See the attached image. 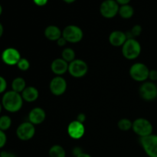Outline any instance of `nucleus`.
<instances>
[{
    "instance_id": "obj_11",
    "label": "nucleus",
    "mask_w": 157,
    "mask_h": 157,
    "mask_svg": "<svg viewBox=\"0 0 157 157\" xmlns=\"http://www.w3.org/2000/svg\"><path fill=\"white\" fill-rule=\"evenodd\" d=\"M2 59L3 62L8 65H15L18 64L21 59L19 52L13 48H9L4 50L2 54Z\"/></svg>"
},
{
    "instance_id": "obj_7",
    "label": "nucleus",
    "mask_w": 157,
    "mask_h": 157,
    "mask_svg": "<svg viewBox=\"0 0 157 157\" xmlns=\"http://www.w3.org/2000/svg\"><path fill=\"white\" fill-rule=\"evenodd\" d=\"M87 63L81 59H75L68 65L69 73L75 78H82L87 74Z\"/></svg>"
},
{
    "instance_id": "obj_28",
    "label": "nucleus",
    "mask_w": 157,
    "mask_h": 157,
    "mask_svg": "<svg viewBox=\"0 0 157 157\" xmlns=\"http://www.w3.org/2000/svg\"><path fill=\"white\" fill-rule=\"evenodd\" d=\"M7 87V82L6 79L0 76V94L3 93Z\"/></svg>"
},
{
    "instance_id": "obj_22",
    "label": "nucleus",
    "mask_w": 157,
    "mask_h": 157,
    "mask_svg": "<svg viewBox=\"0 0 157 157\" xmlns=\"http://www.w3.org/2000/svg\"><path fill=\"white\" fill-rule=\"evenodd\" d=\"M62 58L65 61L68 62H71L75 60V52L73 49L67 48L63 50L62 52Z\"/></svg>"
},
{
    "instance_id": "obj_18",
    "label": "nucleus",
    "mask_w": 157,
    "mask_h": 157,
    "mask_svg": "<svg viewBox=\"0 0 157 157\" xmlns=\"http://www.w3.org/2000/svg\"><path fill=\"white\" fill-rule=\"evenodd\" d=\"M44 35L50 41H58L61 37V32L55 25H49L44 30Z\"/></svg>"
},
{
    "instance_id": "obj_38",
    "label": "nucleus",
    "mask_w": 157,
    "mask_h": 157,
    "mask_svg": "<svg viewBox=\"0 0 157 157\" xmlns=\"http://www.w3.org/2000/svg\"><path fill=\"white\" fill-rule=\"evenodd\" d=\"M63 1H64L65 2H67V3H72V2H74L75 0H63Z\"/></svg>"
},
{
    "instance_id": "obj_20",
    "label": "nucleus",
    "mask_w": 157,
    "mask_h": 157,
    "mask_svg": "<svg viewBox=\"0 0 157 157\" xmlns=\"http://www.w3.org/2000/svg\"><path fill=\"white\" fill-rule=\"evenodd\" d=\"M118 13L123 18L127 19V18H130L133 16L134 10H133V8L130 5H124V6H121L120 7Z\"/></svg>"
},
{
    "instance_id": "obj_19",
    "label": "nucleus",
    "mask_w": 157,
    "mask_h": 157,
    "mask_svg": "<svg viewBox=\"0 0 157 157\" xmlns=\"http://www.w3.org/2000/svg\"><path fill=\"white\" fill-rule=\"evenodd\" d=\"M26 83L22 78H16L12 83V90L17 93H21L25 89Z\"/></svg>"
},
{
    "instance_id": "obj_12",
    "label": "nucleus",
    "mask_w": 157,
    "mask_h": 157,
    "mask_svg": "<svg viewBox=\"0 0 157 157\" xmlns=\"http://www.w3.org/2000/svg\"><path fill=\"white\" fill-rule=\"evenodd\" d=\"M67 89V82L61 76H57L52 80L50 83V90L56 96L62 95Z\"/></svg>"
},
{
    "instance_id": "obj_32",
    "label": "nucleus",
    "mask_w": 157,
    "mask_h": 157,
    "mask_svg": "<svg viewBox=\"0 0 157 157\" xmlns=\"http://www.w3.org/2000/svg\"><path fill=\"white\" fill-rule=\"evenodd\" d=\"M66 42H67V41H66L65 38H64V37H61V38L57 41V43H58V44L60 47H63V46L65 45Z\"/></svg>"
},
{
    "instance_id": "obj_30",
    "label": "nucleus",
    "mask_w": 157,
    "mask_h": 157,
    "mask_svg": "<svg viewBox=\"0 0 157 157\" xmlns=\"http://www.w3.org/2000/svg\"><path fill=\"white\" fill-rule=\"evenodd\" d=\"M82 153V150H81L80 147H75V148L73 149V150H72V153H73L76 157Z\"/></svg>"
},
{
    "instance_id": "obj_4",
    "label": "nucleus",
    "mask_w": 157,
    "mask_h": 157,
    "mask_svg": "<svg viewBox=\"0 0 157 157\" xmlns=\"http://www.w3.org/2000/svg\"><path fill=\"white\" fill-rule=\"evenodd\" d=\"M150 70L146 64L143 63H136L130 69V75L134 81L142 82L149 78Z\"/></svg>"
},
{
    "instance_id": "obj_37",
    "label": "nucleus",
    "mask_w": 157,
    "mask_h": 157,
    "mask_svg": "<svg viewBox=\"0 0 157 157\" xmlns=\"http://www.w3.org/2000/svg\"><path fill=\"white\" fill-rule=\"evenodd\" d=\"M3 31H4V29H3V26H2V25L0 23V38H1L2 35Z\"/></svg>"
},
{
    "instance_id": "obj_8",
    "label": "nucleus",
    "mask_w": 157,
    "mask_h": 157,
    "mask_svg": "<svg viewBox=\"0 0 157 157\" xmlns=\"http://www.w3.org/2000/svg\"><path fill=\"white\" fill-rule=\"evenodd\" d=\"M119 6L116 0H105L100 7L101 14L107 18H112L119 12Z\"/></svg>"
},
{
    "instance_id": "obj_24",
    "label": "nucleus",
    "mask_w": 157,
    "mask_h": 157,
    "mask_svg": "<svg viewBox=\"0 0 157 157\" xmlns=\"http://www.w3.org/2000/svg\"><path fill=\"white\" fill-rule=\"evenodd\" d=\"M132 127H133V123L130 120L126 119V118L120 120L118 122V127L120 130H123V131H127L131 129Z\"/></svg>"
},
{
    "instance_id": "obj_9",
    "label": "nucleus",
    "mask_w": 157,
    "mask_h": 157,
    "mask_svg": "<svg viewBox=\"0 0 157 157\" xmlns=\"http://www.w3.org/2000/svg\"><path fill=\"white\" fill-rule=\"evenodd\" d=\"M35 133V128L34 124L31 122L22 123L18 126L16 130L17 136L21 140H29L34 136Z\"/></svg>"
},
{
    "instance_id": "obj_13",
    "label": "nucleus",
    "mask_w": 157,
    "mask_h": 157,
    "mask_svg": "<svg viewBox=\"0 0 157 157\" xmlns=\"http://www.w3.org/2000/svg\"><path fill=\"white\" fill-rule=\"evenodd\" d=\"M85 128L82 123L78 121H74L69 124L67 127V133L73 139H81L84 134Z\"/></svg>"
},
{
    "instance_id": "obj_31",
    "label": "nucleus",
    "mask_w": 157,
    "mask_h": 157,
    "mask_svg": "<svg viewBox=\"0 0 157 157\" xmlns=\"http://www.w3.org/2000/svg\"><path fill=\"white\" fill-rule=\"evenodd\" d=\"M35 5L38 6H43L47 4L48 0H33Z\"/></svg>"
},
{
    "instance_id": "obj_10",
    "label": "nucleus",
    "mask_w": 157,
    "mask_h": 157,
    "mask_svg": "<svg viewBox=\"0 0 157 157\" xmlns=\"http://www.w3.org/2000/svg\"><path fill=\"white\" fill-rule=\"evenodd\" d=\"M140 94L146 101H153L157 97V87L153 82H145L140 87Z\"/></svg>"
},
{
    "instance_id": "obj_36",
    "label": "nucleus",
    "mask_w": 157,
    "mask_h": 157,
    "mask_svg": "<svg viewBox=\"0 0 157 157\" xmlns=\"http://www.w3.org/2000/svg\"><path fill=\"white\" fill-rule=\"evenodd\" d=\"M77 157H91V156H90L89 154H87V153H81L80 155H78V156Z\"/></svg>"
},
{
    "instance_id": "obj_33",
    "label": "nucleus",
    "mask_w": 157,
    "mask_h": 157,
    "mask_svg": "<svg viewBox=\"0 0 157 157\" xmlns=\"http://www.w3.org/2000/svg\"><path fill=\"white\" fill-rule=\"evenodd\" d=\"M0 157H16L13 153H9V152L3 151L0 153Z\"/></svg>"
},
{
    "instance_id": "obj_16",
    "label": "nucleus",
    "mask_w": 157,
    "mask_h": 157,
    "mask_svg": "<svg viewBox=\"0 0 157 157\" xmlns=\"http://www.w3.org/2000/svg\"><path fill=\"white\" fill-rule=\"evenodd\" d=\"M127 40V35L121 31H114V32H111V34L109 36L110 43L112 45L116 46V47L124 45Z\"/></svg>"
},
{
    "instance_id": "obj_40",
    "label": "nucleus",
    "mask_w": 157,
    "mask_h": 157,
    "mask_svg": "<svg viewBox=\"0 0 157 157\" xmlns=\"http://www.w3.org/2000/svg\"><path fill=\"white\" fill-rule=\"evenodd\" d=\"M1 111H2V104H0V113H1Z\"/></svg>"
},
{
    "instance_id": "obj_6",
    "label": "nucleus",
    "mask_w": 157,
    "mask_h": 157,
    "mask_svg": "<svg viewBox=\"0 0 157 157\" xmlns=\"http://www.w3.org/2000/svg\"><path fill=\"white\" fill-rule=\"evenodd\" d=\"M62 37L65 38L67 42L78 43L83 38V32L78 26L71 25L64 28L62 32Z\"/></svg>"
},
{
    "instance_id": "obj_29",
    "label": "nucleus",
    "mask_w": 157,
    "mask_h": 157,
    "mask_svg": "<svg viewBox=\"0 0 157 157\" xmlns=\"http://www.w3.org/2000/svg\"><path fill=\"white\" fill-rule=\"evenodd\" d=\"M149 78H150L152 81H157V71L156 70L150 71V74H149Z\"/></svg>"
},
{
    "instance_id": "obj_17",
    "label": "nucleus",
    "mask_w": 157,
    "mask_h": 157,
    "mask_svg": "<svg viewBox=\"0 0 157 157\" xmlns=\"http://www.w3.org/2000/svg\"><path fill=\"white\" fill-rule=\"evenodd\" d=\"M38 90L34 87H25L24 90L21 92V97L23 100L27 102H33L36 101L38 98Z\"/></svg>"
},
{
    "instance_id": "obj_3",
    "label": "nucleus",
    "mask_w": 157,
    "mask_h": 157,
    "mask_svg": "<svg viewBox=\"0 0 157 157\" xmlns=\"http://www.w3.org/2000/svg\"><path fill=\"white\" fill-rule=\"evenodd\" d=\"M132 129L140 137L150 136L153 133V125L148 120L144 118L136 119L133 123Z\"/></svg>"
},
{
    "instance_id": "obj_39",
    "label": "nucleus",
    "mask_w": 157,
    "mask_h": 157,
    "mask_svg": "<svg viewBox=\"0 0 157 157\" xmlns=\"http://www.w3.org/2000/svg\"><path fill=\"white\" fill-rule=\"evenodd\" d=\"M2 12V6L0 5V15H1Z\"/></svg>"
},
{
    "instance_id": "obj_26",
    "label": "nucleus",
    "mask_w": 157,
    "mask_h": 157,
    "mask_svg": "<svg viewBox=\"0 0 157 157\" xmlns=\"http://www.w3.org/2000/svg\"><path fill=\"white\" fill-rule=\"evenodd\" d=\"M18 68L21 71H27L30 67V63L26 58H21L17 64Z\"/></svg>"
},
{
    "instance_id": "obj_15",
    "label": "nucleus",
    "mask_w": 157,
    "mask_h": 157,
    "mask_svg": "<svg viewBox=\"0 0 157 157\" xmlns=\"http://www.w3.org/2000/svg\"><path fill=\"white\" fill-rule=\"evenodd\" d=\"M45 112L42 108L40 107H35L32 109L29 114V122L32 123V124H40L44 121L45 119Z\"/></svg>"
},
{
    "instance_id": "obj_27",
    "label": "nucleus",
    "mask_w": 157,
    "mask_h": 157,
    "mask_svg": "<svg viewBox=\"0 0 157 157\" xmlns=\"http://www.w3.org/2000/svg\"><path fill=\"white\" fill-rule=\"evenodd\" d=\"M6 140H7L6 135L5 134L4 131L0 130V148H2L6 145Z\"/></svg>"
},
{
    "instance_id": "obj_21",
    "label": "nucleus",
    "mask_w": 157,
    "mask_h": 157,
    "mask_svg": "<svg viewBox=\"0 0 157 157\" xmlns=\"http://www.w3.org/2000/svg\"><path fill=\"white\" fill-rule=\"evenodd\" d=\"M50 157H65V151L64 148L59 145H55L49 150Z\"/></svg>"
},
{
    "instance_id": "obj_1",
    "label": "nucleus",
    "mask_w": 157,
    "mask_h": 157,
    "mask_svg": "<svg viewBox=\"0 0 157 157\" xmlns=\"http://www.w3.org/2000/svg\"><path fill=\"white\" fill-rule=\"evenodd\" d=\"M2 104L7 111L15 113L21 108L23 104V98L19 93L10 90L3 95Z\"/></svg>"
},
{
    "instance_id": "obj_25",
    "label": "nucleus",
    "mask_w": 157,
    "mask_h": 157,
    "mask_svg": "<svg viewBox=\"0 0 157 157\" xmlns=\"http://www.w3.org/2000/svg\"><path fill=\"white\" fill-rule=\"evenodd\" d=\"M141 32H142V27L139 25H136L132 28L130 32L126 33V35H127V39H130V38H134L135 37L139 36Z\"/></svg>"
},
{
    "instance_id": "obj_34",
    "label": "nucleus",
    "mask_w": 157,
    "mask_h": 157,
    "mask_svg": "<svg viewBox=\"0 0 157 157\" xmlns=\"http://www.w3.org/2000/svg\"><path fill=\"white\" fill-rule=\"evenodd\" d=\"M86 120V116L85 114H84V113H79V114L78 115V117H77V121H79V122L81 123H84V121H85Z\"/></svg>"
},
{
    "instance_id": "obj_14",
    "label": "nucleus",
    "mask_w": 157,
    "mask_h": 157,
    "mask_svg": "<svg viewBox=\"0 0 157 157\" xmlns=\"http://www.w3.org/2000/svg\"><path fill=\"white\" fill-rule=\"evenodd\" d=\"M68 65L67 61H64L63 58H57L52 61L51 68L53 73L58 76H61L68 71Z\"/></svg>"
},
{
    "instance_id": "obj_23",
    "label": "nucleus",
    "mask_w": 157,
    "mask_h": 157,
    "mask_svg": "<svg viewBox=\"0 0 157 157\" xmlns=\"http://www.w3.org/2000/svg\"><path fill=\"white\" fill-rule=\"evenodd\" d=\"M12 124V120L9 116H2L0 117V130L5 131L9 130Z\"/></svg>"
},
{
    "instance_id": "obj_35",
    "label": "nucleus",
    "mask_w": 157,
    "mask_h": 157,
    "mask_svg": "<svg viewBox=\"0 0 157 157\" xmlns=\"http://www.w3.org/2000/svg\"><path fill=\"white\" fill-rule=\"evenodd\" d=\"M116 2L118 4H121L122 5V6H124V5H128V3L130 2V0H116Z\"/></svg>"
},
{
    "instance_id": "obj_5",
    "label": "nucleus",
    "mask_w": 157,
    "mask_h": 157,
    "mask_svg": "<svg viewBox=\"0 0 157 157\" xmlns=\"http://www.w3.org/2000/svg\"><path fill=\"white\" fill-rule=\"evenodd\" d=\"M140 144L144 151L150 157H157V135L140 138Z\"/></svg>"
},
{
    "instance_id": "obj_2",
    "label": "nucleus",
    "mask_w": 157,
    "mask_h": 157,
    "mask_svg": "<svg viewBox=\"0 0 157 157\" xmlns=\"http://www.w3.org/2000/svg\"><path fill=\"white\" fill-rule=\"evenodd\" d=\"M140 52L141 45L135 38L127 39L123 45L122 53L127 59H135L140 55Z\"/></svg>"
}]
</instances>
